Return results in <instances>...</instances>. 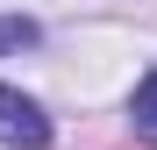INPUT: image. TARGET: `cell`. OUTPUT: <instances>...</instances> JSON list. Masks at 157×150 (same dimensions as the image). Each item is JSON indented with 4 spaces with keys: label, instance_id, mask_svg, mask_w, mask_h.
<instances>
[{
    "label": "cell",
    "instance_id": "cell-1",
    "mask_svg": "<svg viewBox=\"0 0 157 150\" xmlns=\"http://www.w3.org/2000/svg\"><path fill=\"white\" fill-rule=\"evenodd\" d=\"M0 143H14V150H43L50 143V114L14 86H0Z\"/></svg>",
    "mask_w": 157,
    "mask_h": 150
},
{
    "label": "cell",
    "instance_id": "cell-2",
    "mask_svg": "<svg viewBox=\"0 0 157 150\" xmlns=\"http://www.w3.org/2000/svg\"><path fill=\"white\" fill-rule=\"evenodd\" d=\"M128 129H136L143 143H157V71L136 86V100H128Z\"/></svg>",
    "mask_w": 157,
    "mask_h": 150
},
{
    "label": "cell",
    "instance_id": "cell-3",
    "mask_svg": "<svg viewBox=\"0 0 157 150\" xmlns=\"http://www.w3.org/2000/svg\"><path fill=\"white\" fill-rule=\"evenodd\" d=\"M43 29H36V21L29 14H0V57H7V50H29Z\"/></svg>",
    "mask_w": 157,
    "mask_h": 150
}]
</instances>
